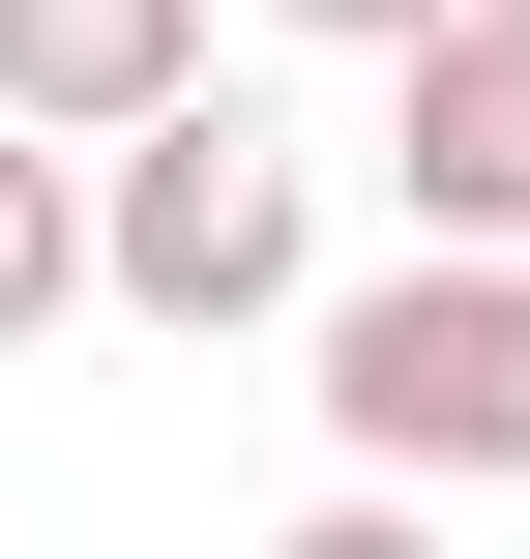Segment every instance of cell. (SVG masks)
<instances>
[{"label":"cell","mask_w":530,"mask_h":559,"mask_svg":"<svg viewBox=\"0 0 530 559\" xmlns=\"http://www.w3.org/2000/svg\"><path fill=\"white\" fill-rule=\"evenodd\" d=\"M384 177H413V265H530V0L384 29Z\"/></svg>","instance_id":"cell-3"},{"label":"cell","mask_w":530,"mask_h":559,"mask_svg":"<svg viewBox=\"0 0 530 559\" xmlns=\"http://www.w3.org/2000/svg\"><path fill=\"white\" fill-rule=\"evenodd\" d=\"M89 324V147H0V354Z\"/></svg>","instance_id":"cell-5"},{"label":"cell","mask_w":530,"mask_h":559,"mask_svg":"<svg viewBox=\"0 0 530 559\" xmlns=\"http://www.w3.org/2000/svg\"><path fill=\"white\" fill-rule=\"evenodd\" d=\"M266 559H443V501H295Z\"/></svg>","instance_id":"cell-6"},{"label":"cell","mask_w":530,"mask_h":559,"mask_svg":"<svg viewBox=\"0 0 530 559\" xmlns=\"http://www.w3.org/2000/svg\"><path fill=\"white\" fill-rule=\"evenodd\" d=\"M325 442H354V501H502L530 472V265H354L325 295Z\"/></svg>","instance_id":"cell-2"},{"label":"cell","mask_w":530,"mask_h":559,"mask_svg":"<svg viewBox=\"0 0 530 559\" xmlns=\"http://www.w3.org/2000/svg\"><path fill=\"white\" fill-rule=\"evenodd\" d=\"M207 88V0H0V147H118Z\"/></svg>","instance_id":"cell-4"},{"label":"cell","mask_w":530,"mask_h":559,"mask_svg":"<svg viewBox=\"0 0 530 559\" xmlns=\"http://www.w3.org/2000/svg\"><path fill=\"white\" fill-rule=\"evenodd\" d=\"M295 29H354V59H384V29H443V0H295Z\"/></svg>","instance_id":"cell-7"},{"label":"cell","mask_w":530,"mask_h":559,"mask_svg":"<svg viewBox=\"0 0 530 559\" xmlns=\"http://www.w3.org/2000/svg\"><path fill=\"white\" fill-rule=\"evenodd\" d=\"M325 295V206H295V147L236 118V88H177V118H118L89 147V324H295Z\"/></svg>","instance_id":"cell-1"}]
</instances>
